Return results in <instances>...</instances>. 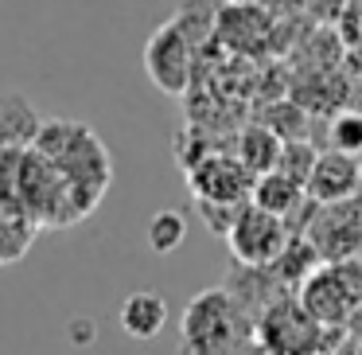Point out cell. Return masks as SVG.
I'll use <instances>...</instances> for the list:
<instances>
[{"label": "cell", "mask_w": 362, "mask_h": 355, "mask_svg": "<svg viewBox=\"0 0 362 355\" xmlns=\"http://www.w3.org/2000/svg\"><path fill=\"white\" fill-rule=\"evenodd\" d=\"M288 242H292L288 219L269 215V211H261V207H253V203L242 207L238 222L226 235L230 258H234L238 266H245V269H273Z\"/></svg>", "instance_id": "4"}, {"label": "cell", "mask_w": 362, "mask_h": 355, "mask_svg": "<svg viewBox=\"0 0 362 355\" xmlns=\"http://www.w3.org/2000/svg\"><path fill=\"white\" fill-rule=\"evenodd\" d=\"M144 238H148L152 254H175L183 242H187V215L183 211H156L144 227Z\"/></svg>", "instance_id": "14"}, {"label": "cell", "mask_w": 362, "mask_h": 355, "mask_svg": "<svg viewBox=\"0 0 362 355\" xmlns=\"http://www.w3.org/2000/svg\"><path fill=\"white\" fill-rule=\"evenodd\" d=\"M296 300L320 328H343L354 305L362 300V261H323L312 277H304Z\"/></svg>", "instance_id": "3"}, {"label": "cell", "mask_w": 362, "mask_h": 355, "mask_svg": "<svg viewBox=\"0 0 362 355\" xmlns=\"http://www.w3.org/2000/svg\"><path fill=\"white\" fill-rule=\"evenodd\" d=\"M253 176L242 168L234 152H206L195 168H187V188L195 203H250Z\"/></svg>", "instance_id": "7"}, {"label": "cell", "mask_w": 362, "mask_h": 355, "mask_svg": "<svg viewBox=\"0 0 362 355\" xmlns=\"http://www.w3.org/2000/svg\"><path fill=\"white\" fill-rule=\"evenodd\" d=\"M281 152H284V141L269 125H250V129H242L238 141H234V157L242 160V168L253 176V180H257V176L276 172Z\"/></svg>", "instance_id": "11"}, {"label": "cell", "mask_w": 362, "mask_h": 355, "mask_svg": "<svg viewBox=\"0 0 362 355\" xmlns=\"http://www.w3.org/2000/svg\"><path fill=\"white\" fill-rule=\"evenodd\" d=\"M141 59H144V74L152 79V86H156L160 94H168V98L187 94L191 71H195V47H191V40L180 32L175 20L160 24L156 32L148 35Z\"/></svg>", "instance_id": "5"}, {"label": "cell", "mask_w": 362, "mask_h": 355, "mask_svg": "<svg viewBox=\"0 0 362 355\" xmlns=\"http://www.w3.org/2000/svg\"><path fill=\"white\" fill-rule=\"evenodd\" d=\"M304 196H308V191L300 188L296 180H288L284 172H269V176H257L250 203L261 207V211H269V215H281V219H288V215L300 207V199H304Z\"/></svg>", "instance_id": "12"}, {"label": "cell", "mask_w": 362, "mask_h": 355, "mask_svg": "<svg viewBox=\"0 0 362 355\" xmlns=\"http://www.w3.org/2000/svg\"><path fill=\"white\" fill-rule=\"evenodd\" d=\"M168 320H172V308H168L164 293H156V289L129 293L117 308V328L125 332L129 339H141V344L156 339L160 332L168 328Z\"/></svg>", "instance_id": "9"}, {"label": "cell", "mask_w": 362, "mask_h": 355, "mask_svg": "<svg viewBox=\"0 0 362 355\" xmlns=\"http://www.w3.org/2000/svg\"><path fill=\"white\" fill-rule=\"evenodd\" d=\"M180 336L183 355H265L257 344V320L230 289L195 293L183 308Z\"/></svg>", "instance_id": "2"}, {"label": "cell", "mask_w": 362, "mask_h": 355, "mask_svg": "<svg viewBox=\"0 0 362 355\" xmlns=\"http://www.w3.org/2000/svg\"><path fill=\"white\" fill-rule=\"evenodd\" d=\"M362 188V160L346 157V152H320L312 168V180H308V199L320 207H339Z\"/></svg>", "instance_id": "8"}, {"label": "cell", "mask_w": 362, "mask_h": 355, "mask_svg": "<svg viewBox=\"0 0 362 355\" xmlns=\"http://www.w3.org/2000/svg\"><path fill=\"white\" fill-rule=\"evenodd\" d=\"M327 137H331V149L335 152H346V157L362 160V113H339L327 125Z\"/></svg>", "instance_id": "17"}, {"label": "cell", "mask_w": 362, "mask_h": 355, "mask_svg": "<svg viewBox=\"0 0 362 355\" xmlns=\"http://www.w3.org/2000/svg\"><path fill=\"white\" fill-rule=\"evenodd\" d=\"M32 230H35V227H32L28 219L0 211V266L16 261L20 254L28 250V242H32Z\"/></svg>", "instance_id": "15"}, {"label": "cell", "mask_w": 362, "mask_h": 355, "mask_svg": "<svg viewBox=\"0 0 362 355\" xmlns=\"http://www.w3.org/2000/svg\"><path fill=\"white\" fill-rule=\"evenodd\" d=\"M320 266H323L320 250H315V246L308 242V238H292V242L284 246V254L276 258L273 274L281 277L284 285H296V289H300V281H304V277H312Z\"/></svg>", "instance_id": "13"}, {"label": "cell", "mask_w": 362, "mask_h": 355, "mask_svg": "<svg viewBox=\"0 0 362 355\" xmlns=\"http://www.w3.org/2000/svg\"><path fill=\"white\" fill-rule=\"evenodd\" d=\"M195 207H199V215H203L206 227H211L218 238H226L230 227L238 222V215H242L245 203H242V207H238V203H195Z\"/></svg>", "instance_id": "18"}, {"label": "cell", "mask_w": 362, "mask_h": 355, "mask_svg": "<svg viewBox=\"0 0 362 355\" xmlns=\"http://www.w3.org/2000/svg\"><path fill=\"white\" fill-rule=\"evenodd\" d=\"M230 4H250V0H230Z\"/></svg>", "instance_id": "20"}, {"label": "cell", "mask_w": 362, "mask_h": 355, "mask_svg": "<svg viewBox=\"0 0 362 355\" xmlns=\"http://www.w3.org/2000/svg\"><path fill=\"white\" fill-rule=\"evenodd\" d=\"M315 157H320V152H315L308 141H288V145H284V152H281V164H276V172H284L288 180H296L300 188L308 191V180H312Z\"/></svg>", "instance_id": "16"}, {"label": "cell", "mask_w": 362, "mask_h": 355, "mask_svg": "<svg viewBox=\"0 0 362 355\" xmlns=\"http://www.w3.org/2000/svg\"><path fill=\"white\" fill-rule=\"evenodd\" d=\"M43 118L32 110L24 94L16 90H0V152L8 149H28L40 133Z\"/></svg>", "instance_id": "10"}, {"label": "cell", "mask_w": 362, "mask_h": 355, "mask_svg": "<svg viewBox=\"0 0 362 355\" xmlns=\"http://www.w3.org/2000/svg\"><path fill=\"white\" fill-rule=\"evenodd\" d=\"M343 328L351 332V339H354V344H362V300L354 305V312L346 316V324H343Z\"/></svg>", "instance_id": "19"}, {"label": "cell", "mask_w": 362, "mask_h": 355, "mask_svg": "<svg viewBox=\"0 0 362 355\" xmlns=\"http://www.w3.org/2000/svg\"><path fill=\"white\" fill-rule=\"evenodd\" d=\"M35 152L51 160L59 168V176L66 180L74 203H78L82 219L94 215V207L105 199L113 184V160L105 152V145L98 141L94 129H86L82 121H66V118H51L40 125L32 141Z\"/></svg>", "instance_id": "1"}, {"label": "cell", "mask_w": 362, "mask_h": 355, "mask_svg": "<svg viewBox=\"0 0 362 355\" xmlns=\"http://www.w3.org/2000/svg\"><path fill=\"white\" fill-rule=\"evenodd\" d=\"M320 324L300 308L296 297H281L257 316V344L265 355H315Z\"/></svg>", "instance_id": "6"}]
</instances>
